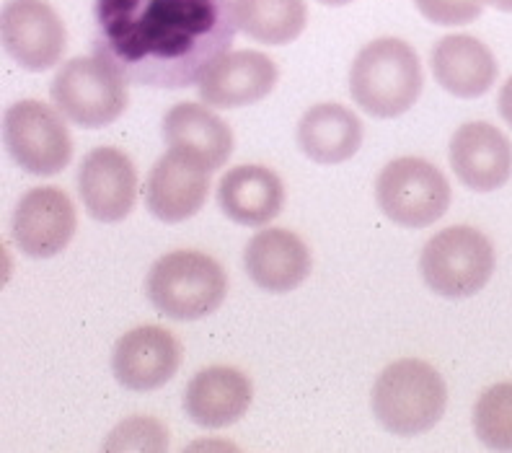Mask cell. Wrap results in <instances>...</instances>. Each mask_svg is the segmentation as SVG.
<instances>
[{
    "label": "cell",
    "mask_w": 512,
    "mask_h": 453,
    "mask_svg": "<svg viewBox=\"0 0 512 453\" xmlns=\"http://www.w3.org/2000/svg\"><path fill=\"white\" fill-rule=\"evenodd\" d=\"M169 448V430L153 417H130L119 422L117 428L109 433L104 451H166Z\"/></svg>",
    "instance_id": "24"
},
{
    "label": "cell",
    "mask_w": 512,
    "mask_h": 453,
    "mask_svg": "<svg viewBox=\"0 0 512 453\" xmlns=\"http://www.w3.org/2000/svg\"><path fill=\"white\" fill-rule=\"evenodd\" d=\"M52 104L73 125L107 127L130 104L127 83L99 57H73L60 65L50 86Z\"/></svg>",
    "instance_id": "7"
},
{
    "label": "cell",
    "mask_w": 512,
    "mask_h": 453,
    "mask_svg": "<svg viewBox=\"0 0 512 453\" xmlns=\"http://www.w3.org/2000/svg\"><path fill=\"white\" fill-rule=\"evenodd\" d=\"M218 205L238 226H267L285 205V184L267 166H233L218 184Z\"/></svg>",
    "instance_id": "19"
},
{
    "label": "cell",
    "mask_w": 512,
    "mask_h": 453,
    "mask_svg": "<svg viewBox=\"0 0 512 453\" xmlns=\"http://www.w3.org/2000/svg\"><path fill=\"white\" fill-rule=\"evenodd\" d=\"M83 208L99 223H119L135 208L138 171L130 158L112 145L94 148L78 171Z\"/></svg>",
    "instance_id": "12"
},
{
    "label": "cell",
    "mask_w": 512,
    "mask_h": 453,
    "mask_svg": "<svg viewBox=\"0 0 512 453\" xmlns=\"http://www.w3.org/2000/svg\"><path fill=\"white\" fill-rule=\"evenodd\" d=\"M0 39L13 63L44 73L63 60L68 32L47 0H8L0 13Z\"/></svg>",
    "instance_id": "9"
},
{
    "label": "cell",
    "mask_w": 512,
    "mask_h": 453,
    "mask_svg": "<svg viewBox=\"0 0 512 453\" xmlns=\"http://www.w3.org/2000/svg\"><path fill=\"white\" fill-rule=\"evenodd\" d=\"M275 60L264 52L238 50L218 57L197 83L202 104L213 109L249 107L272 94L277 83Z\"/></svg>",
    "instance_id": "13"
},
{
    "label": "cell",
    "mask_w": 512,
    "mask_h": 453,
    "mask_svg": "<svg viewBox=\"0 0 512 453\" xmlns=\"http://www.w3.org/2000/svg\"><path fill=\"white\" fill-rule=\"evenodd\" d=\"M182 365V345L169 329L145 327L122 334L114 345L112 371L119 384L130 391H156L176 376Z\"/></svg>",
    "instance_id": "11"
},
{
    "label": "cell",
    "mask_w": 512,
    "mask_h": 453,
    "mask_svg": "<svg viewBox=\"0 0 512 453\" xmlns=\"http://www.w3.org/2000/svg\"><path fill=\"white\" fill-rule=\"evenodd\" d=\"M233 32L231 0H94L91 47L125 83L189 89Z\"/></svg>",
    "instance_id": "1"
},
{
    "label": "cell",
    "mask_w": 512,
    "mask_h": 453,
    "mask_svg": "<svg viewBox=\"0 0 512 453\" xmlns=\"http://www.w3.org/2000/svg\"><path fill=\"white\" fill-rule=\"evenodd\" d=\"M474 433L494 451H512V384L489 386L474 404Z\"/></svg>",
    "instance_id": "23"
},
{
    "label": "cell",
    "mask_w": 512,
    "mask_h": 453,
    "mask_svg": "<svg viewBox=\"0 0 512 453\" xmlns=\"http://www.w3.org/2000/svg\"><path fill=\"white\" fill-rule=\"evenodd\" d=\"M244 270L259 290L290 293L311 275V252L298 233L264 228L246 244Z\"/></svg>",
    "instance_id": "16"
},
{
    "label": "cell",
    "mask_w": 512,
    "mask_h": 453,
    "mask_svg": "<svg viewBox=\"0 0 512 453\" xmlns=\"http://www.w3.org/2000/svg\"><path fill=\"white\" fill-rule=\"evenodd\" d=\"M163 140L169 151L182 153L207 171L220 169L233 153V133L228 122L197 101H182L166 112Z\"/></svg>",
    "instance_id": "18"
},
{
    "label": "cell",
    "mask_w": 512,
    "mask_h": 453,
    "mask_svg": "<svg viewBox=\"0 0 512 453\" xmlns=\"http://www.w3.org/2000/svg\"><path fill=\"white\" fill-rule=\"evenodd\" d=\"M497 109H500V117L512 127V76L507 78V83L502 86L500 99H497Z\"/></svg>",
    "instance_id": "26"
},
{
    "label": "cell",
    "mask_w": 512,
    "mask_h": 453,
    "mask_svg": "<svg viewBox=\"0 0 512 453\" xmlns=\"http://www.w3.org/2000/svg\"><path fill=\"white\" fill-rule=\"evenodd\" d=\"M432 73L448 94L458 99H479L497 81V60L484 42L469 34H448L438 39L430 55Z\"/></svg>",
    "instance_id": "20"
},
{
    "label": "cell",
    "mask_w": 512,
    "mask_h": 453,
    "mask_svg": "<svg viewBox=\"0 0 512 453\" xmlns=\"http://www.w3.org/2000/svg\"><path fill=\"white\" fill-rule=\"evenodd\" d=\"M210 174L182 153L166 151L145 179V208L161 223L189 221L205 205Z\"/></svg>",
    "instance_id": "14"
},
{
    "label": "cell",
    "mask_w": 512,
    "mask_h": 453,
    "mask_svg": "<svg viewBox=\"0 0 512 453\" xmlns=\"http://www.w3.org/2000/svg\"><path fill=\"white\" fill-rule=\"evenodd\" d=\"M300 151L321 166L342 164L363 145V122L337 101L313 104L298 122Z\"/></svg>",
    "instance_id": "21"
},
{
    "label": "cell",
    "mask_w": 512,
    "mask_h": 453,
    "mask_svg": "<svg viewBox=\"0 0 512 453\" xmlns=\"http://www.w3.org/2000/svg\"><path fill=\"white\" fill-rule=\"evenodd\" d=\"M375 420L383 430L401 438L427 433L448 407V386L430 363L404 358L386 365L370 394Z\"/></svg>",
    "instance_id": "3"
},
{
    "label": "cell",
    "mask_w": 512,
    "mask_h": 453,
    "mask_svg": "<svg viewBox=\"0 0 512 453\" xmlns=\"http://www.w3.org/2000/svg\"><path fill=\"white\" fill-rule=\"evenodd\" d=\"M375 200L388 221L414 231L438 223L448 213L450 184L425 158H394L375 179Z\"/></svg>",
    "instance_id": "6"
},
{
    "label": "cell",
    "mask_w": 512,
    "mask_h": 453,
    "mask_svg": "<svg viewBox=\"0 0 512 453\" xmlns=\"http://www.w3.org/2000/svg\"><path fill=\"white\" fill-rule=\"evenodd\" d=\"M231 6L238 32L259 45H290L306 29V0H231Z\"/></svg>",
    "instance_id": "22"
},
{
    "label": "cell",
    "mask_w": 512,
    "mask_h": 453,
    "mask_svg": "<svg viewBox=\"0 0 512 453\" xmlns=\"http://www.w3.org/2000/svg\"><path fill=\"white\" fill-rule=\"evenodd\" d=\"M321 6H331V8H339V6H347L352 0H319Z\"/></svg>",
    "instance_id": "28"
},
{
    "label": "cell",
    "mask_w": 512,
    "mask_h": 453,
    "mask_svg": "<svg viewBox=\"0 0 512 453\" xmlns=\"http://www.w3.org/2000/svg\"><path fill=\"white\" fill-rule=\"evenodd\" d=\"M254 386L244 371L233 365L202 368L184 391V412L200 428H228L249 412Z\"/></svg>",
    "instance_id": "17"
},
{
    "label": "cell",
    "mask_w": 512,
    "mask_h": 453,
    "mask_svg": "<svg viewBox=\"0 0 512 453\" xmlns=\"http://www.w3.org/2000/svg\"><path fill=\"white\" fill-rule=\"evenodd\" d=\"M425 21L435 26H463L481 16L487 0H414Z\"/></svg>",
    "instance_id": "25"
},
{
    "label": "cell",
    "mask_w": 512,
    "mask_h": 453,
    "mask_svg": "<svg viewBox=\"0 0 512 453\" xmlns=\"http://www.w3.org/2000/svg\"><path fill=\"white\" fill-rule=\"evenodd\" d=\"M489 6L497 8V11H505V13H512V0H487Z\"/></svg>",
    "instance_id": "27"
},
{
    "label": "cell",
    "mask_w": 512,
    "mask_h": 453,
    "mask_svg": "<svg viewBox=\"0 0 512 453\" xmlns=\"http://www.w3.org/2000/svg\"><path fill=\"white\" fill-rule=\"evenodd\" d=\"M425 73L417 52L404 39H373L357 52L350 68V94L370 117L394 120L417 104Z\"/></svg>",
    "instance_id": "2"
},
{
    "label": "cell",
    "mask_w": 512,
    "mask_h": 453,
    "mask_svg": "<svg viewBox=\"0 0 512 453\" xmlns=\"http://www.w3.org/2000/svg\"><path fill=\"white\" fill-rule=\"evenodd\" d=\"M450 166L474 192H494L512 177V143L489 122H466L450 138Z\"/></svg>",
    "instance_id": "15"
},
{
    "label": "cell",
    "mask_w": 512,
    "mask_h": 453,
    "mask_svg": "<svg viewBox=\"0 0 512 453\" xmlns=\"http://www.w3.org/2000/svg\"><path fill=\"white\" fill-rule=\"evenodd\" d=\"M419 272L438 296H476L494 272V246L479 228L450 226L427 241L419 254Z\"/></svg>",
    "instance_id": "5"
},
{
    "label": "cell",
    "mask_w": 512,
    "mask_h": 453,
    "mask_svg": "<svg viewBox=\"0 0 512 453\" xmlns=\"http://www.w3.org/2000/svg\"><path fill=\"white\" fill-rule=\"evenodd\" d=\"M75 226V205L63 189L34 187L13 210L11 233L26 257L50 259L73 241Z\"/></svg>",
    "instance_id": "10"
},
{
    "label": "cell",
    "mask_w": 512,
    "mask_h": 453,
    "mask_svg": "<svg viewBox=\"0 0 512 453\" xmlns=\"http://www.w3.org/2000/svg\"><path fill=\"white\" fill-rule=\"evenodd\" d=\"M8 156L34 177L60 174L73 161V138L63 117L37 99L16 101L3 114Z\"/></svg>",
    "instance_id": "8"
},
{
    "label": "cell",
    "mask_w": 512,
    "mask_h": 453,
    "mask_svg": "<svg viewBox=\"0 0 512 453\" xmlns=\"http://www.w3.org/2000/svg\"><path fill=\"white\" fill-rule=\"evenodd\" d=\"M228 293V277L210 254L179 249L156 259L145 277V296L163 316L197 321L220 309Z\"/></svg>",
    "instance_id": "4"
}]
</instances>
